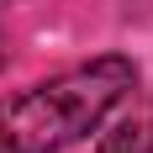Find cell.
Segmentation results:
<instances>
[{
	"instance_id": "cell-3",
	"label": "cell",
	"mask_w": 153,
	"mask_h": 153,
	"mask_svg": "<svg viewBox=\"0 0 153 153\" xmlns=\"http://www.w3.org/2000/svg\"><path fill=\"white\" fill-rule=\"evenodd\" d=\"M0 63H5V21H0Z\"/></svg>"
},
{
	"instance_id": "cell-2",
	"label": "cell",
	"mask_w": 153,
	"mask_h": 153,
	"mask_svg": "<svg viewBox=\"0 0 153 153\" xmlns=\"http://www.w3.org/2000/svg\"><path fill=\"white\" fill-rule=\"evenodd\" d=\"M95 153H153V100L143 111H127L122 122L100 137Z\"/></svg>"
},
{
	"instance_id": "cell-1",
	"label": "cell",
	"mask_w": 153,
	"mask_h": 153,
	"mask_svg": "<svg viewBox=\"0 0 153 153\" xmlns=\"http://www.w3.org/2000/svg\"><path fill=\"white\" fill-rule=\"evenodd\" d=\"M137 90V63L122 53L90 58L79 69L42 79L0 100V148L5 153H63L100 132L111 111Z\"/></svg>"
}]
</instances>
